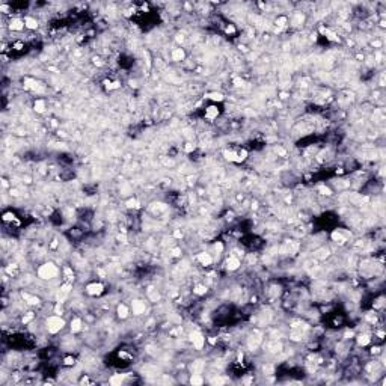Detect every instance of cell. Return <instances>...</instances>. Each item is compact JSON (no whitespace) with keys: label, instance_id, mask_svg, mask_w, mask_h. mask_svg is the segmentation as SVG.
Returning a JSON list of instances; mask_svg holds the SVG:
<instances>
[{"label":"cell","instance_id":"obj_1","mask_svg":"<svg viewBox=\"0 0 386 386\" xmlns=\"http://www.w3.org/2000/svg\"><path fill=\"white\" fill-rule=\"evenodd\" d=\"M58 275V267L54 266L53 263H45L38 268V276L41 279H53Z\"/></svg>","mask_w":386,"mask_h":386},{"label":"cell","instance_id":"obj_2","mask_svg":"<svg viewBox=\"0 0 386 386\" xmlns=\"http://www.w3.org/2000/svg\"><path fill=\"white\" fill-rule=\"evenodd\" d=\"M65 326L63 318H60V315H52L47 318V329L50 333H58L59 330H62V327Z\"/></svg>","mask_w":386,"mask_h":386},{"label":"cell","instance_id":"obj_3","mask_svg":"<svg viewBox=\"0 0 386 386\" xmlns=\"http://www.w3.org/2000/svg\"><path fill=\"white\" fill-rule=\"evenodd\" d=\"M190 339H192V343H193V345H195V348L196 350H201L202 347H204V344H205V338H204V335L201 333V332H193V333L190 335Z\"/></svg>","mask_w":386,"mask_h":386},{"label":"cell","instance_id":"obj_4","mask_svg":"<svg viewBox=\"0 0 386 386\" xmlns=\"http://www.w3.org/2000/svg\"><path fill=\"white\" fill-rule=\"evenodd\" d=\"M104 291V285L100 282H94V283H89L86 287V293L89 296H100L101 293Z\"/></svg>","mask_w":386,"mask_h":386},{"label":"cell","instance_id":"obj_5","mask_svg":"<svg viewBox=\"0 0 386 386\" xmlns=\"http://www.w3.org/2000/svg\"><path fill=\"white\" fill-rule=\"evenodd\" d=\"M71 288H73V283L71 282L63 283V285L60 287L59 293H58V302H59V303H63V302H65V299L68 297L69 291H71Z\"/></svg>","mask_w":386,"mask_h":386},{"label":"cell","instance_id":"obj_6","mask_svg":"<svg viewBox=\"0 0 386 386\" xmlns=\"http://www.w3.org/2000/svg\"><path fill=\"white\" fill-rule=\"evenodd\" d=\"M226 267H228V270H237L240 267V258L235 257V255H231L226 259Z\"/></svg>","mask_w":386,"mask_h":386},{"label":"cell","instance_id":"obj_7","mask_svg":"<svg viewBox=\"0 0 386 386\" xmlns=\"http://www.w3.org/2000/svg\"><path fill=\"white\" fill-rule=\"evenodd\" d=\"M133 314H136V315H140V314H143L145 312V309H146V306H145V302H142V300H133Z\"/></svg>","mask_w":386,"mask_h":386},{"label":"cell","instance_id":"obj_8","mask_svg":"<svg viewBox=\"0 0 386 386\" xmlns=\"http://www.w3.org/2000/svg\"><path fill=\"white\" fill-rule=\"evenodd\" d=\"M24 27H26L24 21L20 20V18H14V20L9 21V29H11V30H23Z\"/></svg>","mask_w":386,"mask_h":386},{"label":"cell","instance_id":"obj_9","mask_svg":"<svg viewBox=\"0 0 386 386\" xmlns=\"http://www.w3.org/2000/svg\"><path fill=\"white\" fill-rule=\"evenodd\" d=\"M196 259L202 264V266H210L211 263H213V258L210 257V253H205V252H201V253H198Z\"/></svg>","mask_w":386,"mask_h":386},{"label":"cell","instance_id":"obj_10","mask_svg":"<svg viewBox=\"0 0 386 386\" xmlns=\"http://www.w3.org/2000/svg\"><path fill=\"white\" fill-rule=\"evenodd\" d=\"M184 58H186V53H184L183 48H175V50H172V60L181 62V60H184Z\"/></svg>","mask_w":386,"mask_h":386},{"label":"cell","instance_id":"obj_11","mask_svg":"<svg viewBox=\"0 0 386 386\" xmlns=\"http://www.w3.org/2000/svg\"><path fill=\"white\" fill-rule=\"evenodd\" d=\"M259 343H261L259 335H250V336H249V339H248L249 348H257L258 345H259Z\"/></svg>","mask_w":386,"mask_h":386},{"label":"cell","instance_id":"obj_12","mask_svg":"<svg viewBox=\"0 0 386 386\" xmlns=\"http://www.w3.org/2000/svg\"><path fill=\"white\" fill-rule=\"evenodd\" d=\"M217 115H219V109L217 107H214V106L207 107V110H205L207 119H214V118H217Z\"/></svg>","mask_w":386,"mask_h":386},{"label":"cell","instance_id":"obj_13","mask_svg":"<svg viewBox=\"0 0 386 386\" xmlns=\"http://www.w3.org/2000/svg\"><path fill=\"white\" fill-rule=\"evenodd\" d=\"M26 86L29 88V89H33V91H38V92H41V91H43L41 85H39L36 80H30V78H27V80H26Z\"/></svg>","mask_w":386,"mask_h":386},{"label":"cell","instance_id":"obj_14","mask_svg":"<svg viewBox=\"0 0 386 386\" xmlns=\"http://www.w3.org/2000/svg\"><path fill=\"white\" fill-rule=\"evenodd\" d=\"M21 296H23V299H24L29 305H38V303H39V299L35 297V296H30L29 293H21Z\"/></svg>","mask_w":386,"mask_h":386},{"label":"cell","instance_id":"obj_15","mask_svg":"<svg viewBox=\"0 0 386 386\" xmlns=\"http://www.w3.org/2000/svg\"><path fill=\"white\" fill-rule=\"evenodd\" d=\"M80 330H82V320L80 318H74L71 321V332L73 333H77Z\"/></svg>","mask_w":386,"mask_h":386},{"label":"cell","instance_id":"obj_16","mask_svg":"<svg viewBox=\"0 0 386 386\" xmlns=\"http://www.w3.org/2000/svg\"><path fill=\"white\" fill-rule=\"evenodd\" d=\"M116 312H118V317L122 318V320L128 317V308H127L125 305H119L118 309H116Z\"/></svg>","mask_w":386,"mask_h":386},{"label":"cell","instance_id":"obj_17","mask_svg":"<svg viewBox=\"0 0 386 386\" xmlns=\"http://www.w3.org/2000/svg\"><path fill=\"white\" fill-rule=\"evenodd\" d=\"M204 367H205V363H204L202 360H196V362H193V363H192V371H193V373H198V374H201V371L204 369Z\"/></svg>","mask_w":386,"mask_h":386},{"label":"cell","instance_id":"obj_18","mask_svg":"<svg viewBox=\"0 0 386 386\" xmlns=\"http://www.w3.org/2000/svg\"><path fill=\"white\" fill-rule=\"evenodd\" d=\"M24 24H26V27L27 29H36L38 27V21L35 20V18H32V17H26L24 18Z\"/></svg>","mask_w":386,"mask_h":386},{"label":"cell","instance_id":"obj_19","mask_svg":"<svg viewBox=\"0 0 386 386\" xmlns=\"http://www.w3.org/2000/svg\"><path fill=\"white\" fill-rule=\"evenodd\" d=\"M190 383H192V385L199 386V385H202V383H204V378L201 377L198 373H193V374H192V377H190Z\"/></svg>","mask_w":386,"mask_h":386},{"label":"cell","instance_id":"obj_20","mask_svg":"<svg viewBox=\"0 0 386 386\" xmlns=\"http://www.w3.org/2000/svg\"><path fill=\"white\" fill-rule=\"evenodd\" d=\"M33 107L38 113H44V110H45V101H44V100H36L35 104H33Z\"/></svg>","mask_w":386,"mask_h":386},{"label":"cell","instance_id":"obj_21","mask_svg":"<svg viewBox=\"0 0 386 386\" xmlns=\"http://www.w3.org/2000/svg\"><path fill=\"white\" fill-rule=\"evenodd\" d=\"M207 98L213 100V101H223V95L220 92H211V94H207Z\"/></svg>","mask_w":386,"mask_h":386},{"label":"cell","instance_id":"obj_22","mask_svg":"<svg viewBox=\"0 0 386 386\" xmlns=\"http://www.w3.org/2000/svg\"><path fill=\"white\" fill-rule=\"evenodd\" d=\"M369 341H371L369 335H359L358 336V344L359 345H367V344H369Z\"/></svg>","mask_w":386,"mask_h":386},{"label":"cell","instance_id":"obj_23","mask_svg":"<svg viewBox=\"0 0 386 386\" xmlns=\"http://www.w3.org/2000/svg\"><path fill=\"white\" fill-rule=\"evenodd\" d=\"M223 155H225V158H226V160H229V162H235V163H237V153H234V151H225V153H223Z\"/></svg>","mask_w":386,"mask_h":386},{"label":"cell","instance_id":"obj_24","mask_svg":"<svg viewBox=\"0 0 386 386\" xmlns=\"http://www.w3.org/2000/svg\"><path fill=\"white\" fill-rule=\"evenodd\" d=\"M122 382H124V376H122V374H115V376L110 378L112 385H121Z\"/></svg>","mask_w":386,"mask_h":386},{"label":"cell","instance_id":"obj_25","mask_svg":"<svg viewBox=\"0 0 386 386\" xmlns=\"http://www.w3.org/2000/svg\"><path fill=\"white\" fill-rule=\"evenodd\" d=\"M193 293L198 294V296H204V294L207 293V287H204V285H196L195 290H193Z\"/></svg>","mask_w":386,"mask_h":386},{"label":"cell","instance_id":"obj_26","mask_svg":"<svg viewBox=\"0 0 386 386\" xmlns=\"http://www.w3.org/2000/svg\"><path fill=\"white\" fill-rule=\"evenodd\" d=\"M246 157H248V153L243 149V151H240V153H237V163H241V162H244L246 160Z\"/></svg>","mask_w":386,"mask_h":386},{"label":"cell","instance_id":"obj_27","mask_svg":"<svg viewBox=\"0 0 386 386\" xmlns=\"http://www.w3.org/2000/svg\"><path fill=\"white\" fill-rule=\"evenodd\" d=\"M148 294H149V297H151V300L153 302H157L158 300V297H160L158 293L154 291V288H149V290H148Z\"/></svg>","mask_w":386,"mask_h":386},{"label":"cell","instance_id":"obj_28","mask_svg":"<svg viewBox=\"0 0 386 386\" xmlns=\"http://www.w3.org/2000/svg\"><path fill=\"white\" fill-rule=\"evenodd\" d=\"M287 23H288V18L287 17H279L278 20H276V24L279 27H285L287 26Z\"/></svg>","mask_w":386,"mask_h":386},{"label":"cell","instance_id":"obj_29","mask_svg":"<svg viewBox=\"0 0 386 386\" xmlns=\"http://www.w3.org/2000/svg\"><path fill=\"white\" fill-rule=\"evenodd\" d=\"M332 238H333L335 241H338V240H339V243H343V241H345V238H344V237H343V235H341V234H339V232H333V234H332Z\"/></svg>","mask_w":386,"mask_h":386},{"label":"cell","instance_id":"obj_30","mask_svg":"<svg viewBox=\"0 0 386 386\" xmlns=\"http://www.w3.org/2000/svg\"><path fill=\"white\" fill-rule=\"evenodd\" d=\"M318 192H320L321 195H326V196H329V195L332 193V192H330V189H329V187H324V186H321V187L318 189Z\"/></svg>","mask_w":386,"mask_h":386},{"label":"cell","instance_id":"obj_31","mask_svg":"<svg viewBox=\"0 0 386 386\" xmlns=\"http://www.w3.org/2000/svg\"><path fill=\"white\" fill-rule=\"evenodd\" d=\"M127 207H128V208H138L139 202L136 201V199H130L128 202H127Z\"/></svg>","mask_w":386,"mask_h":386},{"label":"cell","instance_id":"obj_32","mask_svg":"<svg viewBox=\"0 0 386 386\" xmlns=\"http://www.w3.org/2000/svg\"><path fill=\"white\" fill-rule=\"evenodd\" d=\"M62 312H63V309H62V305H60L59 302H58V305H56V308H54V314H56V315H60Z\"/></svg>","mask_w":386,"mask_h":386},{"label":"cell","instance_id":"obj_33","mask_svg":"<svg viewBox=\"0 0 386 386\" xmlns=\"http://www.w3.org/2000/svg\"><path fill=\"white\" fill-rule=\"evenodd\" d=\"M281 344H272L270 345V348H272V352H281Z\"/></svg>","mask_w":386,"mask_h":386},{"label":"cell","instance_id":"obj_34","mask_svg":"<svg viewBox=\"0 0 386 386\" xmlns=\"http://www.w3.org/2000/svg\"><path fill=\"white\" fill-rule=\"evenodd\" d=\"M214 249H216V250H217V252H219V253H220V252H222V250H223V244H222V243H220V241H217V243H216V244H214Z\"/></svg>","mask_w":386,"mask_h":386},{"label":"cell","instance_id":"obj_35","mask_svg":"<svg viewBox=\"0 0 386 386\" xmlns=\"http://www.w3.org/2000/svg\"><path fill=\"white\" fill-rule=\"evenodd\" d=\"M3 219H5V220H12V219H14V214H11V213H8V214H5V216H3Z\"/></svg>","mask_w":386,"mask_h":386},{"label":"cell","instance_id":"obj_36","mask_svg":"<svg viewBox=\"0 0 386 386\" xmlns=\"http://www.w3.org/2000/svg\"><path fill=\"white\" fill-rule=\"evenodd\" d=\"M65 363H67V365H73V363H74V359H73V358H67V359H65Z\"/></svg>","mask_w":386,"mask_h":386},{"label":"cell","instance_id":"obj_37","mask_svg":"<svg viewBox=\"0 0 386 386\" xmlns=\"http://www.w3.org/2000/svg\"><path fill=\"white\" fill-rule=\"evenodd\" d=\"M226 32H228V33H234V32H235V29H234V26H228V27H226Z\"/></svg>","mask_w":386,"mask_h":386},{"label":"cell","instance_id":"obj_38","mask_svg":"<svg viewBox=\"0 0 386 386\" xmlns=\"http://www.w3.org/2000/svg\"><path fill=\"white\" fill-rule=\"evenodd\" d=\"M234 83H235V86H243V80H240V78H235V80H234Z\"/></svg>","mask_w":386,"mask_h":386},{"label":"cell","instance_id":"obj_39","mask_svg":"<svg viewBox=\"0 0 386 386\" xmlns=\"http://www.w3.org/2000/svg\"><path fill=\"white\" fill-rule=\"evenodd\" d=\"M192 149H195V146L192 145V143H187V146H186V151H192Z\"/></svg>","mask_w":386,"mask_h":386},{"label":"cell","instance_id":"obj_40","mask_svg":"<svg viewBox=\"0 0 386 386\" xmlns=\"http://www.w3.org/2000/svg\"><path fill=\"white\" fill-rule=\"evenodd\" d=\"M276 153H279L281 155H285V151H283L282 148H276Z\"/></svg>","mask_w":386,"mask_h":386},{"label":"cell","instance_id":"obj_41","mask_svg":"<svg viewBox=\"0 0 386 386\" xmlns=\"http://www.w3.org/2000/svg\"><path fill=\"white\" fill-rule=\"evenodd\" d=\"M177 41H178V43H183V41H184L183 35H177Z\"/></svg>","mask_w":386,"mask_h":386},{"label":"cell","instance_id":"obj_42","mask_svg":"<svg viewBox=\"0 0 386 386\" xmlns=\"http://www.w3.org/2000/svg\"><path fill=\"white\" fill-rule=\"evenodd\" d=\"M208 341H210V344H216V339H214V338H210Z\"/></svg>","mask_w":386,"mask_h":386}]
</instances>
